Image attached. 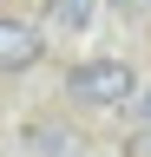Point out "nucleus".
<instances>
[{
	"label": "nucleus",
	"mask_w": 151,
	"mask_h": 157,
	"mask_svg": "<svg viewBox=\"0 0 151 157\" xmlns=\"http://www.w3.org/2000/svg\"><path fill=\"white\" fill-rule=\"evenodd\" d=\"M66 92L79 98V105H125V98L138 92V72H131L125 59H85V66L66 72Z\"/></svg>",
	"instance_id": "nucleus-1"
},
{
	"label": "nucleus",
	"mask_w": 151,
	"mask_h": 157,
	"mask_svg": "<svg viewBox=\"0 0 151 157\" xmlns=\"http://www.w3.org/2000/svg\"><path fill=\"white\" fill-rule=\"evenodd\" d=\"M40 52H46L40 26H26V20H0V72H26V66H40Z\"/></svg>",
	"instance_id": "nucleus-2"
},
{
	"label": "nucleus",
	"mask_w": 151,
	"mask_h": 157,
	"mask_svg": "<svg viewBox=\"0 0 151 157\" xmlns=\"http://www.w3.org/2000/svg\"><path fill=\"white\" fill-rule=\"evenodd\" d=\"M105 0H46V26H66V33H92Z\"/></svg>",
	"instance_id": "nucleus-3"
},
{
	"label": "nucleus",
	"mask_w": 151,
	"mask_h": 157,
	"mask_svg": "<svg viewBox=\"0 0 151 157\" xmlns=\"http://www.w3.org/2000/svg\"><path fill=\"white\" fill-rule=\"evenodd\" d=\"M131 157H151V137H138V144H131Z\"/></svg>",
	"instance_id": "nucleus-4"
},
{
	"label": "nucleus",
	"mask_w": 151,
	"mask_h": 157,
	"mask_svg": "<svg viewBox=\"0 0 151 157\" xmlns=\"http://www.w3.org/2000/svg\"><path fill=\"white\" fill-rule=\"evenodd\" d=\"M112 7H131V13H138V7H151V0H112Z\"/></svg>",
	"instance_id": "nucleus-5"
},
{
	"label": "nucleus",
	"mask_w": 151,
	"mask_h": 157,
	"mask_svg": "<svg viewBox=\"0 0 151 157\" xmlns=\"http://www.w3.org/2000/svg\"><path fill=\"white\" fill-rule=\"evenodd\" d=\"M145 111H151V85H145Z\"/></svg>",
	"instance_id": "nucleus-6"
}]
</instances>
